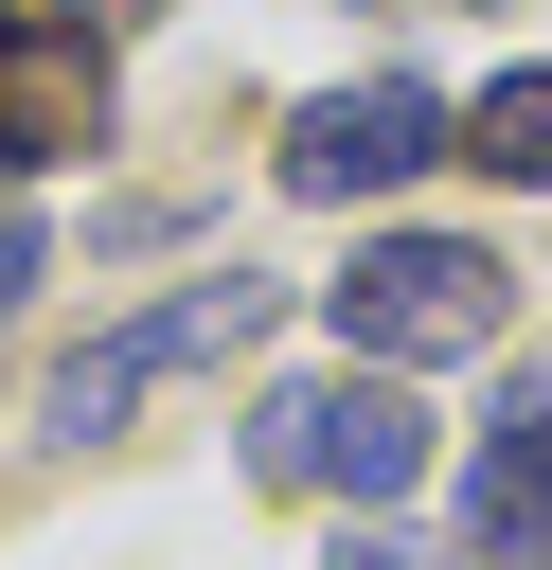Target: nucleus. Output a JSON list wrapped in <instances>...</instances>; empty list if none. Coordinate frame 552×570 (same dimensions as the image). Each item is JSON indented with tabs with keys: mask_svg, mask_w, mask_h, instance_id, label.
<instances>
[{
	"mask_svg": "<svg viewBox=\"0 0 552 570\" xmlns=\"http://www.w3.org/2000/svg\"><path fill=\"white\" fill-rule=\"evenodd\" d=\"M249 481H321V499H410L427 481V374H285V392H249Z\"/></svg>",
	"mask_w": 552,
	"mask_h": 570,
	"instance_id": "1",
	"label": "nucleus"
},
{
	"mask_svg": "<svg viewBox=\"0 0 552 570\" xmlns=\"http://www.w3.org/2000/svg\"><path fill=\"white\" fill-rule=\"evenodd\" d=\"M321 321H338L374 374H427V356H481V338L516 321V267L463 249V232H374V249L321 285Z\"/></svg>",
	"mask_w": 552,
	"mask_h": 570,
	"instance_id": "2",
	"label": "nucleus"
},
{
	"mask_svg": "<svg viewBox=\"0 0 552 570\" xmlns=\"http://www.w3.org/2000/svg\"><path fill=\"white\" fill-rule=\"evenodd\" d=\"M427 160H463V107L427 71H356V89H303L285 107V196L356 214V196H410Z\"/></svg>",
	"mask_w": 552,
	"mask_h": 570,
	"instance_id": "3",
	"label": "nucleus"
},
{
	"mask_svg": "<svg viewBox=\"0 0 552 570\" xmlns=\"http://www.w3.org/2000/svg\"><path fill=\"white\" fill-rule=\"evenodd\" d=\"M231 338H267V285H231V267H214V285H160L142 321H107V338L53 356L36 428H53V445H107V410H142L160 374H196V356H231Z\"/></svg>",
	"mask_w": 552,
	"mask_h": 570,
	"instance_id": "4",
	"label": "nucleus"
},
{
	"mask_svg": "<svg viewBox=\"0 0 552 570\" xmlns=\"http://www.w3.org/2000/svg\"><path fill=\"white\" fill-rule=\"evenodd\" d=\"M89 142H107V18H71V0L0 18V178H53Z\"/></svg>",
	"mask_w": 552,
	"mask_h": 570,
	"instance_id": "5",
	"label": "nucleus"
},
{
	"mask_svg": "<svg viewBox=\"0 0 552 570\" xmlns=\"http://www.w3.org/2000/svg\"><path fill=\"white\" fill-rule=\"evenodd\" d=\"M481 534H499V552L552 534V374H534V392L499 410V445H481Z\"/></svg>",
	"mask_w": 552,
	"mask_h": 570,
	"instance_id": "6",
	"label": "nucleus"
},
{
	"mask_svg": "<svg viewBox=\"0 0 552 570\" xmlns=\"http://www.w3.org/2000/svg\"><path fill=\"white\" fill-rule=\"evenodd\" d=\"M463 160H481V178H516V196H552V71L463 89Z\"/></svg>",
	"mask_w": 552,
	"mask_h": 570,
	"instance_id": "7",
	"label": "nucleus"
},
{
	"mask_svg": "<svg viewBox=\"0 0 552 570\" xmlns=\"http://www.w3.org/2000/svg\"><path fill=\"white\" fill-rule=\"evenodd\" d=\"M36 267H53V232H36V214H18V196H0V321H18V303H36Z\"/></svg>",
	"mask_w": 552,
	"mask_h": 570,
	"instance_id": "8",
	"label": "nucleus"
},
{
	"mask_svg": "<svg viewBox=\"0 0 552 570\" xmlns=\"http://www.w3.org/2000/svg\"><path fill=\"white\" fill-rule=\"evenodd\" d=\"M338 570H427V552L410 534H338Z\"/></svg>",
	"mask_w": 552,
	"mask_h": 570,
	"instance_id": "9",
	"label": "nucleus"
},
{
	"mask_svg": "<svg viewBox=\"0 0 552 570\" xmlns=\"http://www.w3.org/2000/svg\"><path fill=\"white\" fill-rule=\"evenodd\" d=\"M71 18H107V36H142V18H160V0H71Z\"/></svg>",
	"mask_w": 552,
	"mask_h": 570,
	"instance_id": "10",
	"label": "nucleus"
}]
</instances>
